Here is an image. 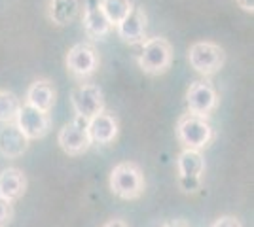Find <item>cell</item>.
<instances>
[{"mask_svg": "<svg viewBox=\"0 0 254 227\" xmlns=\"http://www.w3.org/2000/svg\"><path fill=\"white\" fill-rule=\"evenodd\" d=\"M108 184L116 197L133 201V199H138L144 191V174L137 163L122 161L112 169Z\"/></svg>", "mask_w": 254, "mask_h": 227, "instance_id": "cell-1", "label": "cell"}, {"mask_svg": "<svg viewBox=\"0 0 254 227\" xmlns=\"http://www.w3.org/2000/svg\"><path fill=\"white\" fill-rule=\"evenodd\" d=\"M177 136L188 150L201 151L214 138V131L205 118L193 116V114H184L177 123Z\"/></svg>", "mask_w": 254, "mask_h": 227, "instance_id": "cell-2", "label": "cell"}, {"mask_svg": "<svg viewBox=\"0 0 254 227\" xmlns=\"http://www.w3.org/2000/svg\"><path fill=\"white\" fill-rule=\"evenodd\" d=\"M171 63H173V47L169 40L156 36L142 44V51L138 55V66L146 74H163L169 70Z\"/></svg>", "mask_w": 254, "mask_h": 227, "instance_id": "cell-3", "label": "cell"}, {"mask_svg": "<svg viewBox=\"0 0 254 227\" xmlns=\"http://www.w3.org/2000/svg\"><path fill=\"white\" fill-rule=\"evenodd\" d=\"M188 61L190 66L203 76L216 74L224 66L226 55L220 45L212 42H195L188 49Z\"/></svg>", "mask_w": 254, "mask_h": 227, "instance_id": "cell-4", "label": "cell"}, {"mask_svg": "<svg viewBox=\"0 0 254 227\" xmlns=\"http://www.w3.org/2000/svg\"><path fill=\"white\" fill-rule=\"evenodd\" d=\"M15 125L21 131L23 135L29 140H38L48 135V131L52 127V119H50V112H42V110L34 108L31 104H21L15 116Z\"/></svg>", "mask_w": 254, "mask_h": 227, "instance_id": "cell-5", "label": "cell"}, {"mask_svg": "<svg viewBox=\"0 0 254 227\" xmlns=\"http://www.w3.org/2000/svg\"><path fill=\"white\" fill-rule=\"evenodd\" d=\"M57 142L61 146V150L66 155H82L89 150L91 140H89V133H87V119L78 118L76 116L70 123H66L63 129L59 131Z\"/></svg>", "mask_w": 254, "mask_h": 227, "instance_id": "cell-6", "label": "cell"}, {"mask_svg": "<svg viewBox=\"0 0 254 227\" xmlns=\"http://www.w3.org/2000/svg\"><path fill=\"white\" fill-rule=\"evenodd\" d=\"M186 104H188V114L207 119L218 106V95L211 84L193 82L186 91Z\"/></svg>", "mask_w": 254, "mask_h": 227, "instance_id": "cell-7", "label": "cell"}, {"mask_svg": "<svg viewBox=\"0 0 254 227\" xmlns=\"http://www.w3.org/2000/svg\"><path fill=\"white\" fill-rule=\"evenodd\" d=\"M66 70L74 78H87L99 68V53L91 44H76L66 53Z\"/></svg>", "mask_w": 254, "mask_h": 227, "instance_id": "cell-8", "label": "cell"}, {"mask_svg": "<svg viewBox=\"0 0 254 227\" xmlns=\"http://www.w3.org/2000/svg\"><path fill=\"white\" fill-rule=\"evenodd\" d=\"M72 106L78 118L91 119L105 110L103 91L95 84H82L72 93Z\"/></svg>", "mask_w": 254, "mask_h": 227, "instance_id": "cell-9", "label": "cell"}, {"mask_svg": "<svg viewBox=\"0 0 254 227\" xmlns=\"http://www.w3.org/2000/svg\"><path fill=\"white\" fill-rule=\"evenodd\" d=\"M120 38L127 44H140L146 38V13L140 6H133L131 11L118 25Z\"/></svg>", "mask_w": 254, "mask_h": 227, "instance_id": "cell-10", "label": "cell"}, {"mask_svg": "<svg viewBox=\"0 0 254 227\" xmlns=\"http://www.w3.org/2000/svg\"><path fill=\"white\" fill-rule=\"evenodd\" d=\"M203 173H205V159H203L201 151L199 150H186L179 155V174H180V182L182 185L186 182H190L188 189L190 191L191 184L199 185V180H201Z\"/></svg>", "mask_w": 254, "mask_h": 227, "instance_id": "cell-11", "label": "cell"}, {"mask_svg": "<svg viewBox=\"0 0 254 227\" xmlns=\"http://www.w3.org/2000/svg\"><path fill=\"white\" fill-rule=\"evenodd\" d=\"M29 148V138L17 129V125L10 121L4 123V127L0 129V153L8 159H17Z\"/></svg>", "mask_w": 254, "mask_h": 227, "instance_id": "cell-12", "label": "cell"}, {"mask_svg": "<svg viewBox=\"0 0 254 227\" xmlns=\"http://www.w3.org/2000/svg\"><path fill=\"white\" fill-rule=\"evenodd\" d=\"M87 133L91 144H110L118 136V121L112 114L101 112L87 119Z\"/></svg>", "mask_w": 254, "mask_h": 227, "instance_id": "cell-13", "label": "cell"}, {"mask_svg": "<svg viewBox=\"0 0 254 227\" xmlns=\"http://www.w3.org/2000/svg\"><path fill=\"white\" fill-rule=\"evenodd\" d=\"M25 191H27V176L23 174V171L15 167L4 169L0 174V197L13 203L21 199Z\"/></svg>", "mask_w": 254, "mask_h": 227, "instance_id": "cell-14", "label": "cell"}, {"mask_svg": "<svg viewBox=\"0 0 254 227\" xmlns=\"http://www.w3.org/2000/svg\"><path fill=\"white\" fill-rule=\"evenodd\" d=\"M55 89L48 80H36L27 91V104L42 112H50L55 104Z\"/></svg>", "mask_w": 254, "mask_h": 227, "instance_id": "cell-15", "label": "cell"}, {"mask_svg": "<svg viewBox=\"0 0 254 227\" xmlns=\"http://www.w3.org/2000/svg\"><path fill=\"white\" fill-rule=\"evenodd\" d=\"M84 29L87 36H91L95 40H101L110 33L112 25L108 23L103 10L99 8V2L97 4H87V8L84 10Z\"/></svg>", "mask_w": 254, "mask_h": 227, "instance_id": "cell-16", "label": "cell"}, {"mask_svg": "<svg viewBox=\"0 0 254 227\" xmlns=\"http://www.w3.org/2000/svg\"><path fill=\"white\" fill-rule=\"evenodd\" d=\"M80 13V2L78 0H50L48 15L55 25L64 27L70 25Z\"/></svg>", "mask_w": 254, "mask_h": 227, "instance_id": "cell-17", "label": "cell"}, {"mask_svg": "<svg viewBox=\"0 0 254 227\" xmlns=\"http://www.w3.org/2000/svg\"><path fill=\"white\" fill-rule=\"evenodd\" d=\"M99 8L103 10L108 23L112 27H118L122 19L131 11L133 2L131 0H99Z\"/></svg>", "mask_w": 254, "mask_h": 227, "instance_id": "cell-18", "label": "cell"}, {"mask_svg": "<svg viewBox=\"0 0 254 227\" xmlns=\"http://www.w3.org/2000/svg\"><path fill=\"white\" fill-rule=\"evenodd\" d=\"M21 106L19 98L10 91H0V123H10L17 116V110Z\"/></svg>", "mask_w": 254, "mask_h": 227, "instance_id": "cell-19", "label": "cell"}, {"mask_svg": "<svg viewBox=\"0 0 254 227\" xmlns=\"http://www.w3.org/2000/svg\"><path fill=\"white\" fill-rule=\"evenodd\" d=\"M13 218V208H11V203L2 199L0 197V227H6L11 222Z\"/></svg>", "mask_w": 254, "mask_h": 227, "instance_id": "cell-20", "label": "cell"}, {"mask_svg": "<svg viewBox=\"0 0 254 227\" xmlns=\"http://www.w3.org/2000/svg\"><path fill=\"white\" fill-rule=\"evenodd\" d=\"M211 227H243V224L235 216H220L218 220L212 222Z\"/></svg>", "mask_w": 254, "mask_h": 227, "instance_id": "cell-21", "label": "cell"}, {"mask_svg": "<svg viewBox=\"0 0 254 227\" xmlns=\"http://www.w3.org/2000/svg\"><path fill=\"white\" fill-rule=\"evenodd\" d=\"M237 4H239L245 11H249V13L254 11V0H237Z\"/></svg>", "mask_w": 254, "mask_h": 227, "instance_id": "cell-22", "label": "cell"}, {"mask_svg": "<svg viewBox=\"0 0 254 227\" xmlns=\"http://www.w3.org/2000/svg\"><path fill=\"white\" fill-rule=\"evenodd\" d=\"M105 227H127L122 220H110V222H106Z\"/></svg>", "mask_w": 254, "mask_h": 227, "instance_id": "cell-23", "label": "cell"}]
</instances>
